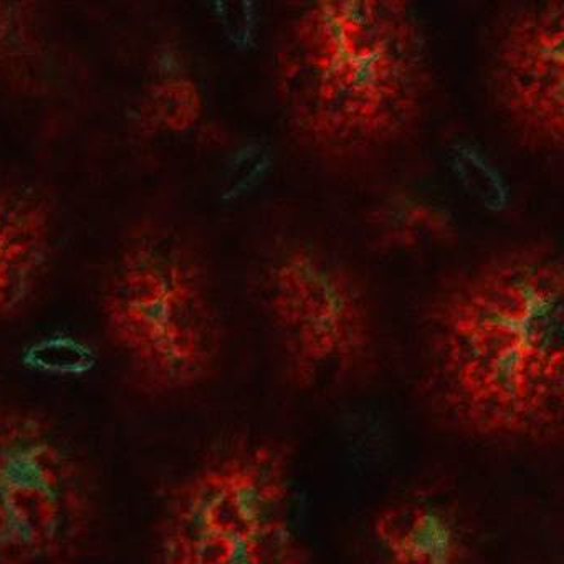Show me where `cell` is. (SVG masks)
I'll return each instance as SVG.
<instances>
[{
	"mask_svg": "<svg viewBox=\"0 0 564 564\" xmlns=\"http://www.w3.org/2000/svg\"><path fill=\"white\" fill-rule=\"evenodd\" d=\"M432 394L494 444H551L564 424V265L524 243L458 273L425 315Z\"/></svg>",
	"mask_w": 564,
	"mask_h": 564,
	"instance_id": "6da1fadb",
	"label": "cell"
},
{
	"mask_svg": "<svg viewBox=\"0 0 564 564\" xmlns=\"http://www.w3.org/2000/svg\"><path fill=\"white\" fill-rule=\"evenodd\" d=\"M272 80L300 143L335 160L369 156L424 121L434 94L431 42L409 2H312L283 28Z\"/></svg>",
	"mask_w": 564,
	"mask_h": 564,
	"instance_id": "7a4b0ae2",
	"label": "cell"
},
{
	"mask_svg": "<svg viewBox=\"0 0 564 564\" xmlns=\"http://www.w3.org/2000/svg\"><path fill=\"white\" fill-rule=\"evenodd\" d=\"M115 346L148 391L206 382L223 355L219 296L206 259L176 227L147 223L121 246L105 286Z\"/></svg>",
	"mask_w": 564,
	"mask_h": 564,
	"instance_id": "3957f363",
	"label": "cell"
},
{
	"mask_svg": "<svg viewBox=\"0 0 564 564\" xmlns=\"http://www.w3.org/2000/svg\"><path fill=\"white\" fill-rule=\"evenodd\" d=\"M283 442L220 445L177 478L158 523L156 564H313Z\"/></svg>",
	"mask_w": 564,
	"mask_h": 564,
	"instance_id": "277c9868",
	"label": "cell"
},
{
	"mask_svg": "<svg viewBox=\"0 0 564 564\" xmlns=\"http://www.w3.org/2000/svg\"><path fill=\"white\" fill-rule=\"evenodd\" d=\"M94 474L44 412L0 401V564H68L97 523Z\"/></svg>",
	"mask_w": 564,
	"mask_h": 564,
	"instance_id": "5b68a950",
	"label": "cell"
},
{
	"mask_svg": "<svg viewBox=\"0 0 564 564\" xmlns=\"http://www.w3.org/2000/svg\"><path fill=\"white\" fill-rule=\"evenodd\" d=\"M260 310L293 384L313 388L356 371L375 343L376 313L361 273L326 247L289 242L257 280Z\"/></svg>",
	"mask_w": 564,
	"mask_h": 564,
	"instance_id": "8992f818",
	"label": "cell"
},
{
	"mask_svg": "<svg viewBox=\"0 0 564 564\" xmlns=\"http://www.w3.org/2000/svg\"><path fill=\"white\" fill-rule=\"evenodd\" d=\"M488 84L498 117L521 147L563 151V0H534L508 15L491 47Z\"/></svg>",
	"mask_w": 564,
	"mask_h": 564,
	"instance_id": "52a82bcc",
	"label": "cell"
},
{
	"mask_svg": "<svg viewBox=\"0 0 564 564\" xmlns=\"http://www.w3.org/2000/svg\"><path fill=\"white\" fill-rule=\"evenodd\" d=\"M369 528L381 564H474L470 527L448 498L425 491L392 498Z\"/></svg>",
	"mask_w": 564,
	"mask_h": 564,
	"instance_id": "ba28073f",
	"label": "cell"
},
{
	"mask_svg": "<svg viewBox=\"0 0 564 564\" xmlns=\"http://www.w3.org/2000/svg\"><path fill=\"white\" fill-rule=\"evenodd\" d=\"M55 250L54 213L31 187L0 183V323L41 290Z\"/></svg>",
	"mask_w": 564,
	"mask_h": 564,
	"instance_id": "9c48e42d",
	"label": "cell"
},
{
	"mask_svg": "<svg viewBox=\"0 0 564 564\" xmlns=\"http://www.w3.org/2000/svg\"><path fill=\"white\" fill-rule=\"evenodd\" d=\"M368 232L386 253H417L448 249L460 237L452 207L431 194L399 189L369 209Z\"/></svg>",
	"mask_w": 564,
	"mask_h": 564,
	"instance_id": "30bf717a",
	"label": "cell"
},
{
	"mask_svg": "<svg viewBox=\"0 0 564 564\" xmlns=\"http://www.w3.org/2000/svg\"><path fill=\"white\" fill-rule=\"evenodd\" d=\"M204 113V95L186 58L176 48H163L141 101V121L151 131L186 133Z\"/></svg>",
	"mask_w": 564,
	"mask_h": 564,
	"instance_id": "8fae6325",
	"label": "cell"
},
{
	"mask_svg": "<svg viewBox=\"0 0 564 564\" xmlns=\"http://www.w3.org/2000/svg\"><path fill=\"white\" fill-rule=\"evenodd\" d=\"M445 163L462 193L491 214H503L513 204V186L500 163L480 144L455 140L445 151Z\"/></svg>",
	"mask_w": 564,
	"mask_h": 564,
	"instance_id": "7c38bea8",
	"label": "cell"
},
{
	"mask_svg": "<svg viewBox=\"0 0 564 564\" xmlns=\"http://www.w3.org/2000/svg\"><path fill=\"white\" fill-rule=\"evenodd\" d=\"M22 362L41 375L78 378L97 366V352L80 338L57 333L31 343L22 352Z\"/></svg>",
	"mask_w": 564,
	"mask_h": 564,
	"instance_id": "4fadbf2b",
	"label": "cell"
},
{
	"mask_svg": "<svg viewBox=\"0 0 564 564\" xmlns=\"http://www.w3.org/2000/svg\"><path fill=\"white\" fill-rule=\"evenodd\" d=\"M273 167V151L262 140H252L240 147L229 161L223 180L224 200L243 199L263 183Z\"/></svg>",
	"mask_w": 564,
	"mask_h": 564,
	"instance_id": "5bb4252c",
	"label": "cell"
},
{
	"mask_svg": "<svg viewBox=\"0 0 564 564\" xmlns=\"http://www.w3.org/2000/svg\"><path fill=\"white\" fill-rule=\"evenodd\" d=\"M29 4H0V64L35 54L34 22Z\"/></svg>",
	"mask_w": 564,
	"mask_h": 564,
	"instance_id": "9a60e30c",
	"label": "cell"
},
{
	"mask_svg": "<svg viewBox=\"0 0 564 564\" xmlns=\"http://www.w3.org/2000/svg\"><path fill=\"white\" fill-rule=\"evenodd\" d=\"M213 15L224 37L239 51H250L262 31V12L250 2H217Z\"/></svg>",
	"mask_w": 564,
	"mask_h": 564,
	"instance_id": "2e32d148",
	"label": "cell"
}]
</instances>
